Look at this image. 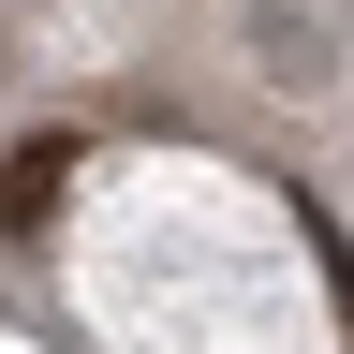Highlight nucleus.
<instances>
[{
	"label": "nucleus",
	"instance_id": "nucleus-1",
	"mask_svg": "<svg viewBox=\"0 0 354 354\" xmlns=\"http://www.w3.org/2000/svg\"><path fill=\"white\" fill-rule=\"evenodd\" d=\"M59 192H74V133H15L0 148V221L15 236H59Z\"/></svg>",
	"mask_w": 354,
	"mask_h": 354
}]
</instances>
